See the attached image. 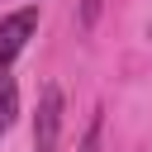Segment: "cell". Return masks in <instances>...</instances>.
<instances>
[{"label":"cell","mask_w":152,"mask_h":152,"mask_svg":"<svg viewBox=\"0 0 152 152\" xmlns=\"http://www.w3.org/2000/svg\"><path fill=\"white\" fill-rule=\"evenodd\" d=\"M14 114H19V86L14 76H0V133L14 124Z\"/></svg>","instance_id":"3"},{"label":"cell","mask_w":152,"mask_h":152,"mask_svg":"<svg viewBox=\"0 0 152 152\" xmlns=\"http://www.w3.org/2000/svg\"><path fill=\"white\" fill-rule=\"evenodd\" d=\"M33 33H38V5H24V10H14V14L0 19V76H10L14 57L28 48Z\"/></svg>","instance_id":"1"},{"label":"cell","mask_w":152,"mask_h":152,"mask_svg":"<svg viewBox=\"0 0 152 152\" xmlns=\"http://www.w3.org/2000/svg\"><path fill=\"white\" fill-rule=\"evenodd\" d=\"M100 133H104V114L95 109L90 124H86V138H81V152H100Z\"/></svg>","instance_id":"4"},{"label":"cell","mask_w":152,"mask_h":152,"mask_svg":"<svg viewBox=\"0 0 152 152\" xmlns=\"http://www.w3.org/2000/svg\"><path fill=\"white\" fill-rule=\"evenodd\" d=\"M100 10H104V0H81V24L90 28V24L100 19Z\"/></svg>","instance_id":"5"},{"label":"cell","mask_w":152,"mask_h":152,"mask_svg":"<svg viewBox=\"0 0 152 152\" xmlns=\"http://www.w3.org/2000/svg\"><path fill=\"white\" fill-rule=\"evenodd\" d=\"M62 142V86H43L38 95V119H33V152H57Z\"/></svg>","instance_id":"2"}]
</instances>
